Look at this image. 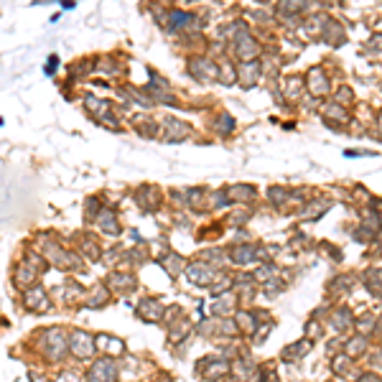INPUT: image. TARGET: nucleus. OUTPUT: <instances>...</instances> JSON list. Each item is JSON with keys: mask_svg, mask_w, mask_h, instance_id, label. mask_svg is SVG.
<instances>
[{"mask_svg": "<svg viewBox=\"0 0 382 382\" xmlns=\"http://www.w3.org/2000/svg\"><path fill=\"white\" fill-rule=\"evenodd\" d=\"M161 314H163V306H161L158 301H143V306H140V316H143V319L158 321Z\"/></svg>", "mask_w": 382, "mask_h": 382, "instance_id": "obj_3", "label": "nucleus"}, {"mask_svg": "<svg viewBox=\"0 0 382 382\" xmlns=\"http://www.w3.org/2000/svg\"><path fill=\"white\" fill-rule=\"evenodd\" d=\"M71 352H74L76 357H89V352H92V339H89L84 331H74V336H71Z\"/></svg>", "mask_w": 382, "mask_h": 382, "instance_id": "obj_1", "label": "nucleus"}, {"mask_svg": "<svg viewBox=\"0 0 382 382\" xmlns=\"http://www.w3.org/2000/svg\"><path fill=\"white\" fill-rule=\"evenodd\" d=\"M46 301V293L44 291H28V296H26V306H28V309H41V306H46L44 303Z\"/></svg>", "mask_w": 382, "mask_h": 382, "instance_id": "obj_4", "label": "nucleus"}, {"mask_svg": "<svg viewBox=\"0 0 382 382\" xmlns=\"http://www.w3.org/2000/svg\"><path fill=\"white\" fill-rule=\"evenodd\" d=\"M235 262H250V260H255V252L250 250V247H242V250H235Z\"/></svg>", "mask_w": 382, "mask_h": 382, "instance_id": "obj_6", "label": "nucleus"}, {"mask_svg": "<svg viewBox=\"0 0 382 382\" xmlns=\"http://www.w3.org/2000/svg\"><path fill=\"white\" fill-rule=\"evenodd\" d=\"M161 382H168V379H166V377H163V379H161Z\"/></svg>", "mask_w": 382, "mask_h": 382, "instance_id": "obj_9", "label": "nucleus"}, {"mask_svg": "<svg viewBox=\"0 0 382 382\" xmlns=\"http://www.w3.org/2000/svg\"><path fill=\"white\" fill-rule=\"evenodd\" d=\"M359 382H379V379H377V377H372V374H364Z\"/></svg>", "mask_w": 382, "mask_h": 382, "instance_id": "obj_8", "label": "nucleus"}, {"mask_svg": "<svg viewBox=\"0 0 382 382\" xmlns=\"http://www.w3.org/2000/svg\"><path fill=\"white\" fill-rule=\"evenodd\" d=\"M163 267H166V270H171V275H178V273H181V267H183V257H178V255H168V257L163 260Z\"/></svg>", "mask_w": 382, "mask_h": 382, "instance_id": "obj_5", "label": "nucleus"}, {"mask_svg": "<svg viewBox=\"0 0 382 382\" xmlns=\"http://www.w3.org/2000/svg\"><path fill=\"white\" fill-rule=\"evenodd\" d=\"M364 347H367V339H364V336H359V339L349 341V354H352V352H362ZM349 354H347V357H349Z\"/></svg>", "mask_w": 382, "mask_h": 382, "instance_id": "obj_7", "label": "nucleus"}, {"mask_svg": "<svg viewBox=\"0 0 382 382\" xmlns=\"http://www.w3.org/2000/svg\"><path fill=\"white\" fill-rule=\"evenodd\" d=\"M188 278L194 280V283H202V285H207V283H212V278H214V270L209 265H204V262H197V265H191L188 267Z\"/></svg>", "mask_w": 382, "mask_h": 382, "instance_id": "obj_2", "label": "nucleus"}]
</instances>
